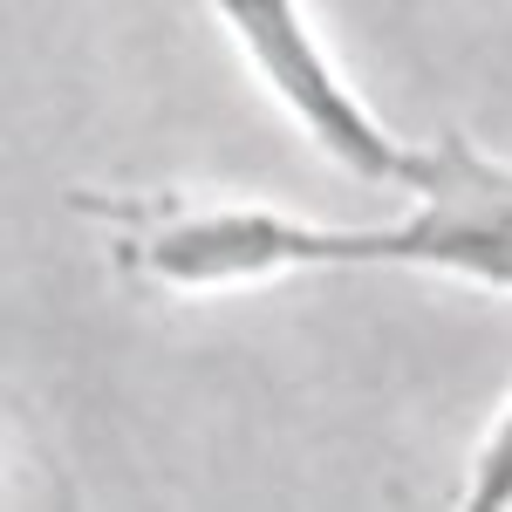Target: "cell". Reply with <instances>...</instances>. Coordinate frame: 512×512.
<instances>
[{
  "instance_id": "obj_4",
  "label": "cell",
  "mask_w": 512,
  "mask_h": 512,
  "mask_svg": "<svg viewBox=\"0 0 512 512\" xmlns=\"http://www.w3.org/2000/svg\"><path fill=\"white\" fill-rule=\"evenodd\" d=\"M465 506H512V396L492 417V431L478 437V458L465 472Z\"/></svg>"
},
{
  "instance_id": "obj_3",
  "label": "cell",
  "mask_w": 512,
  "mask_h": 512,
  "mask_svg": "<svg viewBox=\"0 0 512 512\" xmlns=\"http://www.w3.org/2000/svg\"><path fill=\"white\" fill-rule=\"evenodd\" d=\"M212 14L226 21V35L253 62V76L267 82V96L294 117V130L328 164H342L349 178H369V185H417L424 151L390 137L376 110L342 82L321 35L308 28L301 0H212Z\"/></svg>"
},
{
  "instance_id": "obj_2",
  "label": "cell",
  "mask_w": 512,
  "mask_h": 512,
  "mask_svg": "<svg viewBox=\"0 0 512 512\" xmlns=\"http://www.w3.org/2000/svg\"><path fill=\"white\" fill-rule=\"evenodd\" d=\"M396 226H328V267H424L512 294V164L444 130Z\"/></svg>"
},
{
  "instance_id": "obj_1",
  "label": "cell",
  "mask_w": 512,
  "mask_h": 512,
  "mask_svg": "<svg viewBox=\"0 0 512 512\" xmlns=\"http://www.w3.org/2000/svg\"><path fill=\"white\" fill-rule=\"evenodd\" d=\"M82 212L110 219L123 246V267L158 287L198 294V287H253L280 274L328 267V226L294 219L274 205H233V198H185V192H144V198H76Z\"/></svg>"
}]
</instances>
